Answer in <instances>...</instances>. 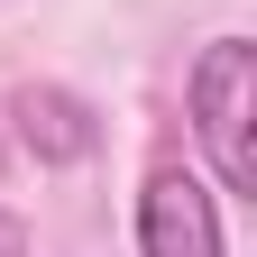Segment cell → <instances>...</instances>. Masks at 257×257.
<instances>
[{
  "label": "cell",
  "instance_id": "6da1fadb",
  "mask_svg": "<svg viewBox=\"0 0 257 257\" xmlns=\"http://www.w3.org/2000/svg\"><path fill=\"white\" fill-rule=\"evenodd\" d=\"M248 119H257V46L248 37H211L202 64H193V128H202L211 175L230 193H257V138H248Z\"/></svg>",
  "mask_w": 257,
  "mask_h": 257
},
{
  "label": "cell",
  "instance_id": "7a4b0ae2",
  "mask_svg": "<svg viewBox=\"0 0 257 257\" xmlns=\"http://www.w3.org/2000/svg\"><path fill=\"white\" fill-rule=\"evenodd\" d=\"M138 257H220V211L202 175L184 166H156L147 193H138Z\"/></svg>",
  "mask_w": 257,
  "mask_h": 257
},
{
  "label": "cell",
  "instance_id": "3957f363",
  "mask_svg": "<svg viewBox=\"0 0 257 257\" xmlns=\"http://www.w3.org/2000/svg\"><path fill=\"white\" fill-rule=\"evenodd\" d=\"M10 110H19V138H28V156H46V166H74V156H92V147H101L92 110L74 101V92H55V83H28Z\"/></svg>",
  "mask_w": 257,
  "mask_h": 257
},
{
  "label": "cell",
  "instance_id": "277c9868",
  "mask_svg": "<svg viewBox=\"0 0 257 257\" xmlns=\"http://www.w3.org/2000/svg\"><path fill=\"white\" fill-rule=\"evenodd\" d=\"M0 257H28V239H19V220L0 211Z\"/></svg>",
  "mask_w": 257,
  "mask_h": 257
}]
</instances>
